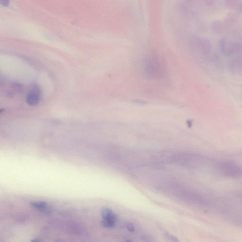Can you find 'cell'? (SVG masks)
Segmentation results:
<instances>
[{"label": "cell", "instance_id": "277c9868", "mask_svg": "<svg viewBox=\"0 0 242 242\" xmlns=\"http://www.w3.org/2000/svg\"><path fill=\"white\" fill-rule=\"evenodd\" d=\"M40 100V91L38 87H33L26 97V102L29 105L34 106L39 103Z\"/></svg>", "mask_w": 242, "mask_h": 242}, {"label": "cell", "instance_id": "8992f818", "mask_svg": "<svg viewBox=\"0 0 242 242\" xmlns=\"http://www.w3.org/2000/svg\"><path fill=\"white\" fill-rule=\"evenodd\" d=\"M126 228L129 231L131 232H133L135 230V226L132 223H128L126 225Z\"/></svg>", "mask_w": 242, "mask_h": 242}, {"label": "cell", "instance_id": "6da1fadb", "mask_svg": "<svg viewBox=\"0 0 242 242\" xmlns=\"http://www.w3.org/2000/svg\"><path fill=\"white\" fill-rule=\"evenodd\" d=\"M155 158L160 162L188 167H197L202 162V158L198 155L184 152L160 153Z\"/></svg>", "mask_w": 242, "mask_h": 242}, {"label": "cell", "instance_id": "7a4b0ae2", "mask_svg": "<svg viewBox=\"0 0 242 242\" xmlns=\"http://www.w3.org/2000/svg\"><path fill=\"white\" fill-rule=\"evenodd\" d=\"M101 215L102 218L101 225L103 227L107 228L114 227L117 222V217L112 210L105 208L101 210Z\"/></svg>", "mask_w": 242, "mask_h": 242}, {"label": "cell", "instance_id": "52a82bcc", "mask_svg": "<svg viewBox=\"0 0 242 242\" xmlns=\"http://www.w3.org/2000/svg\"><path fill=\"white\" fill-rule=\"evenodd\" d=\"M1 4L3 5L4 6H7L9 4V1H1Z\"/></svg>", "mask_w": 242, "mask_h": 242}, {"label": "cell", "instance_id": "5b68a950", "mask_svg": "<svg viewBox=\"0 0 242 242\" xmlns=\"http://www.w3.org/2000/svg\"><path fill=\"white\" fill-rule=\"evenodd\" d=\"M166 238L170 241H172L173 242H180V241L177 238L175 237L174 235H172L171 234H169V233H167L166 235Z\"/></svg>", "mask_w": 242, "mask_h": 242}, {"label": "cell", "instance_id": "3957f363", "mask_svg": "<svg viewBox=\"0 0 242 242\" xmlns=\"http://www.w3.org/2000/svg\"><path fill=\"white\" fill-rule=\"evenodd\" d=\"M221 172L230 176H235L239 175L240 169L236 165L230 162H223L220 165Z\"/></svg>", "mask_w": 242, "mask_h": 242}, {"label": "cell", "instance_id": "ba28073f", "mask_svg": "<svg viewBox=\"0 0 242 242\" xmlns=\"http://www.w3.org/2000/svg\"><path fill=\"white\" fill-rule=\"evenodd\" d=\"M131 242V241H127V242Z\"/></svg>", "mask_w": 242, "mask_h": 242}]
</instances>
